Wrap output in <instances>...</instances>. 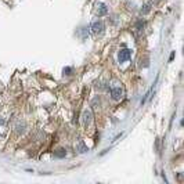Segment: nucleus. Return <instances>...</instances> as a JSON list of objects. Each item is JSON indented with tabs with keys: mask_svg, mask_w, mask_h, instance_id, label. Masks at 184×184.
<instances>
[{
	"mask_svg": "<svg viewBox=\"0 0 184 184\" xmlns=\"http://www.w3.org/2000/svg\"><path fill=\"white\" fill-rule=\"evenodd\" d=\"M130 57H131L130 48H122V50H119V53H118V60H119V63H125L127 60H130Z\"/></svg>",
	"mask_w": 184,
	"mask_h": 184,
	"instance_id": "obj_1",
	"label": "nucleus"
},
{
	"mask_svg": "<svg viewBox=\"0 0 184 184\" xmlns=\"http://www.w3.org/2000/svg\"><path fill=\"white\" fill-rule=\"evenodd\" d=\"M92 31L94 33H101L102 31H104V22L100 21V19H97L92 24Z\"/></svg>",
	"mask_w": 184,
	"mask_h": 184,
	"instance_id": "obj_2",
	"label": "nucleus"
},
{
	"mask_svg": "<svg viewBox=\"0 0 184 184\" xmlns=\"http://www.w3.org/2000/svg\"><path fill=\"white\" fill-rule=\"evenodd\" d=\"M123 96V90H122L121 87H114L111 90V98L112 100H115V101H119Z\"/></svg>",
	"mask_w": 184,
	"mask_h": 184,
	"instance_id": "obj_3",
	"label": "nucleus"
},
{
	"mask_svg": "<svg viewBox=\"0 0 184 184\" xmlns=\"http://www.w3.org/2000/svg\"><path fill=\"white\" fill-rule=\"evenodd\" d=\"M107 14H108V7H107V4L98 3V4H97V15H98V17H102V15H107Z\"/></svg>",
	"mask_w": 184,
	"mask_h": 184,
	"instance_id": "obj_4",
	"label": "nucleus"
},
{
	"mask_svg": "<svg viewBox=\"0 0 184 184\" xmlns=\"http://www.w3.org/2000/svg\"><path fill=\"white\" fill-rule=\"evenodd\" d=\"M92 119H93L92 112L89 111V109H86V111L83 112V123H85V126L90 125V123H92Z\"/></svg>",
	"mask_w": 184,
	"mask_h": 184,
	"instance_id": "obj_5",
	"label": "nucleus"
},
{
	"mask_svg": "<svg viewBox=\"0 0 184 184\" xmlns=\"http://www.w3.org/2000/svg\"><path fill=\"white\" fill-rule=\"evenodd\" d=\"M65 155H67V151L64 150V148H58V150L54 152V156H55V158H64Z\"/></svg>",
	"mask_w": 184,
	"mask_h": 184,
	"instance_id": "obj_6",
	"label": "nucleus"
},
{
	"mask_svg": "<svg viewBox=\"0 0 184 184\" xmlns=\"http://www.w3.org/2000/svg\"><path fill=\"white\" fill-rule=\"evenodd\" d=\"M15 131L18 133V134H22L25 131V123L24 122H21V125H17L15 126Z\"/></svg>",
	"mask_w": 184,
	"mask_h": 184,
	"instance_id": "obj_7",
	"label": "nucleus"
},
{
	"mask_svg": "<svg viewBox=\"0 0 184 184\" xmlns=\"http://www.w3.org/2000/svg\"><path fill=\"white\" fill-rule=\"evenodd\" d=\"M143 28H144V22H143V21H139V22L136 24V29L140 32V31H143Z\"/></svg>",
	"mask_w": 184,
	"mask_h": 184,
	"instance_id": "obj_8",
	"label": "nucleus"
},
{
	"mask_svg": "<svg viewBox=\"0 0 184 184\" xmlns=\"http://www.w3.org/2000/svg\"><path fill=\"white\" fill-rule=\"evenodd\" d=\"M150 10H151V4H145L144 9L141 10V13H143V14H148V13H150Z\"/></svg>",
	"mask_w": 184,
	"mask_h": 184,
	"instance_id": "obj_9",
	"label": "nucleus"
},
{
	"mask_svg": "<svg viewBox=\"0 0 184 184\" xmlns=\"http://www.w3.org/2000/svg\"><path fill=\"white\" fill-rule=\"evenodd\" d=\"M79 152H87V147L85 145V143L79 144Z\"/></svg>",
	"mask_w": 184,
	"mask_h": 184,
	"instance_id": "obj_10",
	"label": "nucleus"
},
{
	"mask_svg": "<svg viewBox=\"0 0 184 184\" xmlns=\"http://www.w3.org/2000/svg\"><path fill=\"white\" fill-rule=\"evenodd\" d=\"M96 87L97 89H100V90H105V89H108V86H107L105 83H101V85H98V86L96 85Z\"/></svg>",
	"mask_w": 184,
	"mask_h": 184,
	"instance_id": "obj_11",
	"label": "nucleus"
},
{
	"mask_svg": "<svg viewBox=\"0 0 184 184\" xmlns=\"http://www.w3.org/2000/svg\"><path fill=\"white\" fill-rule=\"evenodd\" d=\"M72 71H73L72 68H64V73H65V75H71Z\"/></svg>",
	"mask_w": 184,
	"mask_h": 184,
	"instance_id": "obj_12",
	"label": "nucleus"
},
{
	"mask_svg": "<svg viewBox=\"0 0 184 184\" xmlns=\"http://www.w3.org/2000/svg\"><path fill=\"white\" fill-rule=\"evenodd\" d=\"M173 58H174V51H173V53H172V54H170V61H172Z\"/></svg>",
	"mask_w": 184,
	"mask_h": 184,
	"instance_id": "obj_13",
	"label": "nucleus"
},
{
	"mask_svg": "<svg viewBox=\"0 0 184 184\" xmlns=\"http://www.w3.org/2000/svg\"><path fill=\"white\" fill-rule=\"evenodd\" d=\"M151 1H152V3H159L161 0H151Z\"/></svg>",
	"mask_w": 184,
	"mask_h": 184,
	"instance_id": "obj_14",
	"label": "nucleus"
},
{
	"mask_svg": "<svg viewBox=\"0 0 184 184\" xmlns=\"http://www.w3.org/2000/svg\"><path fill=\"white\" fill-rule=\"evenodd\" d=\"M0 125H3V119H0Z\"/></svg>",
	"mask_w": 184,
	"mask_h": 184,
	"instance_id": "obj_15",
	"label": "nucleus"
}]
</instances>
